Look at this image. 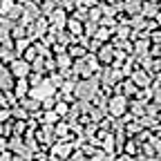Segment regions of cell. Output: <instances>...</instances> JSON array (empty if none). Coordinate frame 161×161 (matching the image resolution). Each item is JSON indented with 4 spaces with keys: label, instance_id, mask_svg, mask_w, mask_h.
Here are the masks:
<instances>
[{
    "label": "cell",
    "instance_id": "obj_1",
    "mask_svg": "<svg viewBox=\"0 0 161 161\" xmlns=\"http://www.w3.org/2000/svg\"><path fill=\"white\" fill-rule=\"evenodd\" d=\"M76 94H78V98L90 101V98L96 94V80H83V83L76 87Z\"/></svg>",
    "mask_w": 161,
    "mask_h": 161
},
{
    "label": "cell",
    "instance_id": "obj_2",
    "mask_svg": "<svg viewBox=\"0 0 161 161\" xmlns=\"http://www.w3.org/2000/svg\"><path fill=\"white\" fill-rule=\"evenodd\" d=\"M52 92H54V90H52V85H49V83H43V85H38V87H36V90L31 92V96L40 101V98H47V96H49Z\"/></svg>",
    "mask_w": 161,
    "mask_h": 161
},
{
    "label": "cell",
    "instance_id": "obj_3",
    "mask_svg": "<svg viewBox=\"0 0 161 161\" xmlns=\"http://www.w3.org/2000/svg\"><path fill=\"white\" fill-rule=\"evenodd\" d=\"M110 108H112V112H114V114H123V110H125V98H121V96H119V98H114Z\"/></svg>",
    "mask_w": 161,
    "mask_h": 161
},
{
    "label": "cell",
    "instance_id": "obj_4",
    "mask_svg": "<svg viewBox=\"0 0 161 161\" xmlns=\"http://www.w3.org/2000/svg\"><path fill=\"white\" fill-rule=\"evenodd\" d=\"M69 152H72V146H65V143H60V146L54 148V154L56 157H67Z\"/></svg>",
    "mask_w": 161,
    "mask_h": 161
},
{
    "label": "cell",
    "instance_id": "obj_5",
    "mask_svg": "<svg viewBox=\"0 0 161 161\" xmlns=\"http://www.w3.org/2000/svg\"><path fill=\"white\" fill-rule=\"evenodd\" d=\"M14 72H18V76H25L27 65H25V63H18V65H14Z\"/></svg>",
    "mask_w": 161,
    "mask_h": 161
},
{
    "label": "cell",
    "instance_id": "obj_6",
    "mask_svg": "<svg viewBox=\"0 0 161 161\" xmlns=\"http://www.w3.org/2000/svg\"><path fill=\"white\" fill-rule=\"evenodd\" d=\"M0 161H14L11 154H0Z\"/></svg>",
    "mask_w": 161,
    "mask_h": 161
},
{
    "label": "cell",
    "instance_id": "obj_7",
    "mask_svg": "<svg viewBox=\"0 0 161 161\" xmlns=\"http://www.w3.org/2000/svg\"><path fill=\"white\" fill-rule=\"evenodd\" d=\"M154 98H157V101H161V90H157V94H154Z\"/></svg>",
    "mask_w": 161,
    "mask_h": 161
},
{
    "label": "cell",
    "instance_id": "obj_8",
    "mask_svg": "<svg viewBox=\"0 0 161 161\" xmlns=\"http://www.w3.org/2000/svg\"><path fill=\"white\" fill-rule=\"evenodd\" d=\"M119 161H130V157H121V159H119Z\"/></svg>",
    "mask_w": 161,
    "mask_h": 161
},
{
    "label": "cell",
    "instance_id": "obj_9",
    "mask_svg": "<svg viewBox=\"0 0 161 161\" xmlns=\"http://www.w3.org/2000/svg\"><path fill=\"white\" fill-rule=\"evenodd\" d=\"M146 161H161V159H146Z\"/></svg>",
    "mask_w": 161,
    "mask_h": 161
},
{
    "label": "cell",
    "instance_id": "obj_10",
    "mask_svg": "<svg viewBox=\"0 0 161 161\" xmlns=\"http://www.w3.org/2000/svg\"><path fill=\"white\" fill-rule=\"evenodd\" d=\"M67 161H76V159H67Z\"/></svg>",
    "mask_w": 161,
    "mask_h": 161
}]
</instances>
